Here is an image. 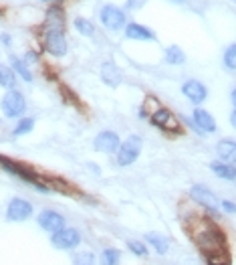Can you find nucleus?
Wrapping results in <instances>:
<instances>
[{
    "label": "nucleus",
    "instance_id": "f257e3e1",
    "mask_svg": "<svg viewBox=\"0 0 236 265\" xmlns=\"http://www.w3.org/2000/svg\"><path fill=\"white\" fill-rule=\"evenodd\" d=\"M27 99L25 95L19 91V89H11L3 95V99H0V109H3V113L9 117V119H21L27 111Z\"/></svg>",
    "mask_w": 236,
    "mask_h": 265
},
{
    "label": "nucleus",
    "instance_id": "f03ea898",
    "mask_svg": "<svg viewBox=\"0 0 236 265\" xmlns=\"http://www.w3.org/2000/svg\"><path fill=\"white\" fill-rule=\"evenodd\" d=\"M142 148H144L142 138H140V136H130L128 140L122 142L120 150H117V154H115V162L120 164V166H124V168H126V166H132V164L140 158Z\"/></svg>",
    "mask_w": 236,
    "mask_h": 265
},
{
    "label": "nucleus",
    "instance_id": "7ed1b4c3",
    "mask_svg": "<svg viewBox=\"0 0 236 265\" xmlns=\"http://www.w3.org/2000/svg\"><path fill=\"white\" fill-rule=\"evenodd\" d=\"M81 241H83L81 231L75 227H65V229L51 235V245L59 251H73L81 245Z\"/></svg>",
    "mask_w": 236,
    "mask_h": 265
},
{
    "label": "nucleus",
    "instance_id": "20e7f679",
    "mask_svg": "<svg viewBox=\"0 0 236 265\" xmlns=\"http://www.w3.org/2000/svg\"><path fill=\"white\" fill-rule=\"evenodd\" d=\"M99 19H101V25L107 29V31H126L128 27V19H126V13L122 9H117L115 5H105L99 13Z\"/></svg>",
    "mask_w": 236,
    "mask_h": 265
},
{
    "label": "nucleus",
    "instance_id": "39448f33",
    "mask_svg": "<svg viewBox=\"0 0 236 265\" xmlns=\"http://www.w3.org/2000/svg\"><path fill=\"white\" fill-rule=\"evenodd\" d=\"M190 198H192L196 205L208 209V213H212L216 219L220 217V213H218L220 201H218V196H216L210 188H206V186H202V184H194V186L190 188Z\"/></svg>",
    "mask_w": 236,
    "mask_h": 265
},
{
    "label": "nucleus",
    "instance_id": "423d86ee",
    "mask_svg": "<svg viewBox=\"0 0 236 265\" xmlns=\"http://www.w3.org/2000/svg\"><path fill=\"white\" fill-rule=\"evenodd\" d=\"M43 47L53 57H65L69 51V43H67L63 29H49L45 39H43Z\"/></svg>",
    "mask_w": 236,
    "mask_h": 265
},
{
    "label": "nucleus",
    "instance_id": "0eeeda50",
    "mask_svg": "<svg viewBox=\"0 0 236 265\" xmlns=\"http://www.w3.org/2000/svg\"><path fill=\"white\" fill-rule=\"evenodd\" d=\"M33 213H35L33 203L27 201V198H21V196L11 198V203L7 207V219L11 223H25L33 217Z\"/></svg>",
    "mask_w": 236,
    "mask_h": 265
},
{
    "label": "nucleus",
    "instance_id": "6e6552de",
    "mask_svg": "<svg viewBox=\"0 0 236 265\" xmlns=\"http://www.w3.org/2000/svg\"><path fill=\"white\" fill-rule=\"evenodd\" d=\"M120 146H122V138H120V134H117V131H113V129H103V131H99V134L95 136V140H93L95 152H101V154H117Z\"/></svg>",
    "mask_w": 236,
    "mask_h": 265
},
{
    "label": "nucleus",
    "instance_id": "1a4fd4ad",
    "mask_svg": "<svg viewBox=\"0 0 236 265\" xmlns=\"http://www.w3.org/2000/svg\"><path fill=\"white\" fill-rule=\"evenodd\" d=\"M150 121H152L156 127H160L162 131H166V134H182V125H180L178 117H176L168 107H160V109L150 117Z\"/></svg>",
    "mask_w": 236,
    "mask_h": 265
},
{
    "label": "nucleus",
    "instance_id": "9d476101",
    "mask_svg": "<svg viewBox=\"0 0 236 265\" xmlns=\"http://www.w3.org/2000/svg\"><path fill=\"white\" fill-rule=\"evenodd\" d=\"M37 223H39V227H41L43 231H47V233H51V235L67 227V225H65V217H63L59 211H53V209L41 211L39 217H37Z\"/></svg>",
    "mask_w": 236,
    "mask_h": 265
},
{
    "label": "nucleus",
    "instance_id": "9b49d317",
    "mask_svg": "<svg viewBox=\"0 0 236 265\" xmlns=\"http://www.w3.org/2000/svg\"><path fill=\"white\" fill-rule=\"evenodd\" d=\"M192 121H194V125L198 129V134H214L216 127H218L214 115L210 111H206L204 107H196L192 111Z\"/></svg>",
    "mask_w": 236,
    "mask_h": 265
},
{
    "label": "nucleus",
    "instance_id": "f8f14e48",
    "mask_svg": "<svg viewBox=\"0 0 236 265\" xmlns=\"http://www.w3.org/2000/svg\"><path fill=\"white\" fill-rule=\"evenodd\" d=\"M182 93L194 103V105H202L208 97V87L198 81V79H188L184 85H182Z\"/></svg>",
    "mask_w": 236,
    "mask_h": 265
},
{
    "label": "nucleus",
    "instance_id": "ddd939ff",
    "mask_svg": "<svg viewBox=\"0 0 236 265\" xmlns=\"http://www.w3.org/2000/svg\"><path fill=\"white\" fill-rule=\"evenodd\" d=\"M99 75H101V81H103L107 87H111V89L120 87L122 81H124V73H122V69L117 67L113 61H105V63L101 65V69H99Z\"/></svg>",
    "mask_w": 236,
    "mask_h": 265
},
{
    "label": "nucleus",
    "instance_id": "4468645a",
    "mask_svg": "<svg viewBox=\"0 0 236 265\" xmlns=\"http://www.w3.org/2000/svg\"><path fill=\"white\" fill-rule=\"evenodd\" d=\"M126 39H130V41H156V35H154V31H150L148 27H144L140 23H128Z\"/></svg>",
    "mask_w": 236,
    "mask_h": 265
},
{
    "label": "nucleus",
    "instance_id": "2eb2a0df",
    "mask_svg": "<svg viewBox=\"0 0 236 265\" xmlns=\"http://www.w3.org/2000/svg\"><path fill=\"white\" fill-rule=\"evenodd\" d=\"M146 243L158 253V255H166L168 251H170V239L166 237V235H162V233H156V231H150V233H146Z\"/></svg>",
    "mask_w": 236,
    "mask_h": 265
},
{
    "label": "nucleus",
    "instance_id": "dca6fc26",
    "mask_svg": "<svg viewBox=\"0 0 236 265\" xmlns=\"http://www.w3.org/2000/svg\"><path fill=\"white\" fill-rule=\"evenodd\" d=\"M216 154L226 164H236V142L234 140H220L216 144Z\"/></svg>",
    "mask_w": 236,
    "mask_h": 265
},
{
    "label": "nucleus",
    "instance_id": "f3484780",
    "mask_svg": "<svg viewBox=\"0 0 236 265\" xmlns=\"http://www.w3.org/2000/svg\"><path fill=\"white\" fill-rule=\"evenodd\" d=\"M210 170L214 172V176H218L222 180H236V166L234 164H226L222 160H216L210 164Z\"/></svg>",
    "mask_w": 236,
    "mask_h": 265
},
{
    "label": "nucleus",
    "instance_id": "a211bd4d",
    "mask_svg": "<svg viewBox=\"0 0 236 265\" xmlns=\"http://www.w3.org/2000/svg\"><path fill=\"white\" fill-rule=\"evenodd\" d=\"M9 59H11V69L17 73V77H21L23 81L31 83V81H33V71H31V67H29L23 59H19L17 55H11Z\"/></svg>",
    "mask_w": 236,
    "mask_h": 265
},
{
    "label": "nucleus",
    "instance_id": "6ab92c4d",
    "mask_svg": "<svg viewBox=\"0 0 236 265\" xmlns=\"http://www.w3.org/2000/svg\"><path fill=\"white\" fill-rule=\"evenodd\" d=\"M164 61L168 65H184L186 63V53L178 45H170L164 53Z\"/></svg>",
    "mask_w": 236,
    "mask_h": 265
},
{
    "label": "nucleus",
    "instance_id": "aec40b11",
    "mask_svg": "<svg viewBox=\"0 0 236 265\" xmlns=\"http://www.w3.org/2000/svg\"><path fill=\"white\" fill-rule=\"evenodd\" d=\"M122 263V251L115 247H105L99 255V265H120Z\"/></svg>",
    "mask_w": 236,
    "mask_h": 265
},
{
    "label": "nucleus",
    "instance_id": "412c9836",
    "mask_svg": "<svg viewBox=\"0 0 236 265\" xmlns=\"http://www.w3.org/2000/svg\"><path fill=\"white\" fill-rule=\"evenodd\" d=\"M0 87L5 89H17V73L9 65H0Z\"/></svg>",
    "mask_w": 236,
    "mask_h": 265
},
{
    "label": "nucleus",
    "instance_id": "4be33fe9",
    "mask_svg": "<svg viewBox=\"0 0 236 265\" xmlns=\"http://www.w3.org/2000/svg\"><path fill=\"white\" fill-rule=\"evenodd\" d=\"M35 123L37 119L35 117H21L13 129V136H25V134H31V131L35 129Z\"/></svg>",
    "mask_w": 236,
    "mask_h": 265
},
{
    "label": "nucleus",
    "instance_id": "5701e85b",
    "mask_svg": "<svg viewBox=\"0 0 236 265\" xmlns=\"http://www.w3.org/2000/svg\"><path fill=\"white\" fill-rule=\"evenodd\" d=\"M63 21H65V13L61 7H51L47 11V23L51 25V29H61Z\"/></svg>",
    "mask_w": 236,
    "mask_h": 265
},
{
    "label": "nucleus",
    "instance_id": "b1692460",
    "mask_svg": "<svg viewBox=\"0 0 236 265\" xmlns=\"http://www.w3.org/2000/svg\"><path fill=\"white\" fill-rule=\"evenodd\" d=\"M162 107V103L156 99V97H146V101L142 103V107H140V117H152L158 109Z\"/></svg>",
    "mask_w": 236,
    "mask_h": 265
},
{
    "label": "nucleus",
    "instance_id": "393cba45",
    "mask_svg": "<svg viewBox=\"0 0 236 265\" xmlns=\"http://www.w3.org/2000/svg\"><path fill=\"white\" fill-rule=\"evenodd\" d=\"M128 251H132L136 257H148V255H150L148 243H144V241H140V239H130V241H128Z\"/></svg>",
    "mask_w": 236,
    "mask_h": 265
},
{
    "label": "nucleus",
    "instance_id": "a878e982",
    "mask_svg": "<svg viewBox=\"0 0 236 265\" xmlns=\"http://www.w3.org/2000/svg\"><path fill=\"white\" fill-rule=\"evenodd\" d=\"M222 63H224V67L228 71H236V43L226 47V51L222 55Z\"/></svg>",
    "mask_w": 236,
    "mask_h": 265
},
{
    "label": "nucleus",
    "instance_id": "bb28decb",
    "mask_svg": "<svg viewBox=\"0 0 236 265\" xmlns=\"http://www.w3.org/2000/svg\"><path fill=\"white\" fill-rule=\"evenodd\" d=\"M75 29H77V33H79V35H83V37H91V35L95 33L93 23H91L89 19H83V17L75 19Z\"/></svg>",
    "mask_w": 236,
    "mask_h": 265
},
{
    "label": "nucleus",
    "instance_id": "cd10ccee",
    "mask_svg": "<svg viewBox=\"0 0 236 265\" xmlns=\"http://www.w3.org/2000/svg\"><path fill=\"white\" fill-rule=\"evenodd\" d=\"M73 263L75 265H97L95 263V255L91 251H79L75 257H73Z\"/></svg>",
    "mask_w": 236,
    "mask_h": 265
},
{
    "label": "nucleus",
    "instance_id": "c85d7f7f",
    "mask_svg": "<svg viewBox=\"0 0 236 265\" xmlns=\"http://www.w3.org/2000/svg\"><path fill=\"white\" fill-rule=\"evenodd\" d=\"M220 209H222L224 213H228V215H236V203H232V201H228V198L220 201Z\"/></svg>",
    "mask_w": 236,
    "mask_h": 265
},
{
    "label": "nucleus",
    "instance_id": "c756f323",
    "mask_svg": "<svg viewBox=\"0 0 236 265\" xmlns=\"http://www.w3.org/2000/svg\"><path fill=\"white\" fill-rule=\"evenodd\" d=\"M23 61H25V63H27V65L31 67V65L39 63V55H37L35 51H27V53H25V59H23Z\"/></svg>",
    "mask_w": 236,
    "mask_h": 265
},
{
    "label": "nucleus",
    "instance_id": "7c9ffc66",
    "mask_svg": "<svg viewBox=\"0 0 236 265\" xmlns=\"http://www.w3.org/2000/svg\"><path fill=\"white\" fill-rule=\"evenodd\" d=\"M0 41H3L5 47H11V43H13V41H11V35H7V33L0 35Z\"/></svg>",
    "mask_w": 236,
    "mask_h": 265
},
{
    "label": "nucleus",
    "instance_id": "2f4dec72",
    "mask_svg": "<svg viewBox=\"0 0 236 265\" xmlns=\"http://www.w3.org/2000/svg\"><path fill=\"white\" fill-rule=\"evenodd\" d=\"M87 166H89V170H91L93 174H101V166H99V164H93V162H89Z\"/></svg>",
    "mask_w": 236,
    "mask_h": 265
},
{
    "label": "nucleus",
    "instance_id": "473e14b6",
    "mask_svg": "<svg viewBox=\"0 0 236 265\" xmlns=\"http://www.w3.org/2000/svg\"><path fill=\"white\" fill-rule=\"evenodd\" d=\"M230 125L236 129V107L232 109V113H230Z\"/></svg>",
    "mask_w": 236,
    "mask_h": 265
},
{
    "label": "nucleus",
    "instance_id": "72a5a7b5",
    "mask_svg": "<svg viewBox=\"0 0 236 265\" xmlns=\"http://www.w3.org/2000/svg\"><path fill=\"white\" fill-rule=\"evenodd\" d=\"M230 99H232V103H234V107H236V87L232 89V93H230Z\"/></svg>",
    "mask_w": 236,
    "mask_h": 265
},
{
    "label": "nucleus",
    "instance_id": "f704fd0d",
    "mask_svg": "<svg viewBox=\"0 0 236 265\" xmlns=\"http://www.w3.org/2000/svg\"><path fill=\"white\" fill-rule=\"evenodd\" d=\"M172 3H176V5H180V3H186V0H172Z\"/></svg>",
    "mask_w": 236,
    "mask_h": 265
},
{
    "label": "nucleus",
    "instance_id": "c9c22d12",
    "mask_svg": "<svg viewBox=\"0 0 236 265\" xmlns=\"http://www.w3.org/2000/svg\"><path fill=\"white\" fill-rule=\"evenodd\" d=\"M43 3H57V0H43Z\"/></svg>",
    "mask_w": 236,
    "mask_h": 265
},
{
    "label": "nucleus",
    "instance_id": "e433bc0d",
    "mask_svg": "<svg viewBox=\"0 0 236 265\" xmlns=\"http://www.w3.org/2000/svg\"><path fill=\"white\" fill-rule=\"evenodd\" d=\"M0 121H3V119H0Z\"/></svg>",
    "mask_w": 236,
    "mask_h": 265
}]
</instances>
